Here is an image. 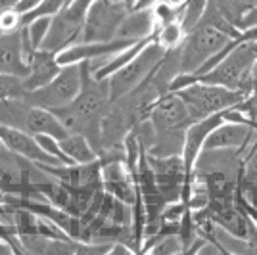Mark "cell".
Segmentation results:
<instances>
[{
    "label": "cell",
    "mask_w": 257,
    "mask_h": 255,
    "mask_svg": "<svg viewBox=\"0 0 257 255\" xmlns=\"http://www.w3.org/2000/svg\"><path fill=\"white\" fill-rule=\"evenodd\" d=\"M257 62V41H242L226 54V58L198 81L226 86L251 94V67Z\"/></svg>",
    "instance_id": "6da1fadb"
},
{
    "label": "cell",
    "mask_w": 257,
    "mask_h": 255,
    "mask_svg": "<svg viewBox=\"0 0 257 255\" xmlns=\"http://www.w3.org/2000/svg\"><path fill=\"white\" fill-rule=\"evenodd\" d=\"M177 94L184 102L190 119L192 121H200V119H205V117L223 111L226 107L236 106L240 100L246 98L247 92L196 81L192 85L177 90Z\"/></svg>",
    "instance_id": "7a4b0ae2"
},
{
    "label": "cell",
    "mask_w": 257,
    "mask_h": 255,
    "mask_svg": "<svg viewBox=\"0 0 257 255\" xmlns=\"http://www.w3.org/2000/svg\"><path fill=\"white\" fill-rule=\"evenodd\" d=\"M94 0H71L65 4L56 16H52L48 35L43 41L44 50L60 54L67 46L83 41V27H85L86 12Z\"/></svg>",
    "instance_id": "3957f363"
},
{
    "label": "cell",
    "mask_w": 257,
    "mask_h": 255,
    "mask_svg": "<svg viewBox=\"0 0 257 255\" xmlns=\"http://www.w3.org/2000/svg\"><path fill=\"white\" fill-rule=\"evenodd\" d=\"M232 41L213 25L200 22L190 33H186L184 41L179 46V73H194L209 56L219 52L223 46Z\"/></svg>",
    "instance_id": "277c9868"
},
{
    "label": "cell",
    "mask_w": 257,
    "mask_h": 255,
    "mask_svg": "<svg viewBox=\"0 0 257 255\" xmlns=\"http://www.w3.org/2000/svg\"><path fill=\"white\" fill-rule=\"evenodd\" d=\"M165 52L167 50H163L160 44L156 43V39H154L127 65H123L113 75H109L107 81H109V98H111V102L119 100L121 96L128 94L140 83H144L150 77L152 71L158 67V64L161 62V58L165 56Z\"/></svg>",
    "instance_id": "5b68a950"
},
{
    "label": "cell",
    "mask_w": 257,
    "mask_h": 255,
    "mask_svg": "<svg viewBox=\"0 0 257 255\" xmlns=\"http://www.w3.org/2000/svg\"><path fill=\"white\" fill-rule=\"evenodd\" d=\"M83 86V65L67 64L62 65L60 73L54 77L48 85L37 90H29L25 94V100L31 106L46 107V109H58L75 100Z\"/></svg>",
    "instance_id": "8992f818"
},
{
    "label": "cell",
    "mask_w": 257,
    "mask_h": 255,
    "mask_svg": "<svg viewBox=\"0 0 257 255\" xmlns=\"http://www.w3.org/2000/svg\"><path fill=\"white\" fill-rule=\"evenodd\" d=\"M133 10L128 4L119 0H94L86 12L83 41H111L117 37V29L128 12Z\"/></svg>",
    "instance_id": "52a82bcc"
},
{
    "label": "cell",
    "mask_w": 257,
    "mask_h": 255,
    "mask_svg": "<svg viewBox=\"0 0 257 255\" xmlns=\"http://www.w3.org/2000/svg\"><path fill=\"white\" fill-rule=\"evenodd\" d=\"M148 119L154 125L156 137L175 135V133H186L192 119L188 115V109L184 106L177 92H165L161 94L150 106Z\"/></svg>",
    "instance_id": "ba28073f"
},
{
    "label": "cell",
    "mask_w": 257,
    "mask_h": 255,
    "mask_svg": "<svg viewBox=\"0 0 257 255\" xmlns=\"http://www.w3.org/2000/svg\"><path fill=\"white\" fill-rule=\"evenodd\" d=\"M0 140H2V144L6 148L12 150L14 154L25 158V160H31L35 163H41V165H64L56 158H52L50 154H46L43 146L39 144L37 137L29 135L27 131L0 125Z\"/></svg>",
    "instance_id": "9c48e42d"
},
{
    "label": "cell",
    "mask_w": 257,
    "mask_h": 255,
    "mask_svg": "<svg viewBox=\"0 0 257 255\" xmlns=\"http://www.w3.org/2000/svg\"><path fill=\"white\" fill-rule=\"evenodd\" d=\"M221 111L215 113V115H209L205 119H200V121H192L186 133H184V146H182V161H184V169H186V181H190L192 177V169L194 163L198 160L200 152L204 150V142L207 139V135L213 131L219 123H221Z\"/></svg>",
    "instance_id": "30bf717a"
},
{
    "label": "cell",
    "mask_w": 257,
    "mask_h": 255,
    "mask_svg": "<svg viewBox=\"0 0 257 255\" xmlns=\"http://www.w3.org/2000/svg\"><path fill=\"white\" fill-rule=\"evenodd\" d=\"M0 73L18 75L22 79L29 75V64L22 54V29L14 33L0 31Z\"/></svg>",
    "instance_id": "8fae6325"
},
{
    "label": "cell",
    "mask_w": 257,
    "mask_h": 255,
    "mask_svg": "<svg viewBox=\"0 0 257 255\" xmlns=\"http://www.w3.org/2000/svg\"><path fill=\"white\" fill-rule=\"evenodd\" d=\"M60 69H62V65L58 64L56 54L50 50H44V48H39L33 56L31 64H29V75L23 79V85L27 88V92L48 85L54 77L60 73Z\"/></svg>",
    "instance_id": "7c38bea8"
},
{
    "label": "cell",
    "mask_w": 257,
    "mask_h": 255,
    "mask_svg": "<svg viewBox=\"0 0 257 255\" xmlns=\"http://www.w3.org/2000/svg\"><path fill=\"white\" fill-rule=\"evenodd\" d=\"M23 131H27L29 135L37 137V135H48L54 139L62 140L69 135V131L64 127V123L58 119V115L52 109L46 107L31 106L29 113L25 117V127Z\"/></svg>",
    "instance_id": "4fadbf2b"
},
{
    "label": "cell",
    "mask_w": 257,
    "mask_h": 255,
    "mask_svg": "<svg viewBox=\"0 0 257 255\" xmlns=\"http://www.w3.org/2000/svg\"><path fill=\"white\" fill-rule=\"evenodd\" d=\"M156 33V22H154V16L152 10H131L125 16V20L121 22L117 29V37L121 39H131V41H140V39H146Z\"/></svg>",
    "instance_id": "5bb4252c"
},
{
    "label": "cell",
    "mask_w": 257,
    "mask_h": 255,
    "mask_svg": "<svg viewBox=\"0 0 257 255\" xmlns=\"http://www.w3.org/2000/svg\"><path fill=\"white\" fill-rule=\"evenodd\" d=\"M60 148L71 163H90L98 160V152L92 148V144L77 133H69L65 139L60 140Z\"/></svg>",
    "instance_id": "9a60e30c"
},
{
    "label": "cell",
    "mask_w": 257,
    "mask_h": 255,
    "mask_svg": "<svg viewBox=\"0 0 257 255\" xmlns=\"http://www.w3.org/2000/svg\"><path fill=\"white\" fill-rule=\"evenodd\" d=\"M31 109V104L25 98H4L0 100V125L12 129L25 127V117Z\"/></svg>",
    "instance_id": "2e32d148"
},
{
    "label": "cell",
    "mask_w": 257,
    "mask_h": 255,
    "mask_svg": "<svg viewBox=\"0 0 257 255\" xmlns=\"http://www.w3.org/2000/svg\"><path fill=\"white\" fill-rule=\"evenodd\" d=\"M207 8V0H184L179 4V22H181L184 33H190L204 18Z\"/></svg>",
    "instance_id": "e0dca14e"
},
{
    "label": "cell",
    "mask_w": 257,
    "mask_h": 255,
    "mask_svg": "<svg viewBox=\"0 0 257 255\" xmlns=\"http://www.w3.org/2000/svg\"><path fill=\"white\" fill-rule=\"evenodd\" d=\"M184 37H186V33H184L179 20L156 27V43L160 44L163 50L179 48L184 41Z\"/></svg>",
    "instance_id": "ac0fdd59"
},
{
    "label": "cell",
    "mask_w": 257,
    "mask_h": 255,
    "mask_svg": "<svg viewBox=\"0 0 257 255\" xmlns=\"http://www.w3.org/2000/svg\"><path fill=\"white\" fill-rule=\"evenodd\" d=\"M65 6V0H41L39 4H35L31 10L22 14V27L29 25L31 22L39 18H52Z\"/></svg>",
    "instance_id": "d6986e66"
},
{
    "label": "cell",
    "mask_w": 257,
    "mask_h": 255,
    "mask_svg": "<svg viewBox=\"0 0 257 255\" xmlns=\"http://www.w3.org/2000/svg\"><path fill=\"white\" fill-rule=\"evenodd\" d=\"M27 88L23 85V79L18 75L0 73V100L4 98H25Z\"/></svg>",
    "instance_id": "ffe728a7"
},
{
    "label": "cell",
    "mask_w": 257,
    "mask_h": 255,
    "mask_svg": "<svg viewBox=\"0 0 257 255\" xmlns=\"http://www.w3.org/2000/svg\"><path fill=\"white\" fill-rule=\"evenodd\" d=\"M150 10L152 16H154V22H156V27L179 20V6H175L167 0H158Z\"/></svg>",
    "instance_id": "44dd1931"
},
{
    "label": "cell",
    "mask_w": 257,
    "mask_h": 255,
    "mask_svg": "<svg viewBox=\"0 0 257 255\" xmlns=\"http://www.w3.org/2000/svg\"><path fill=\"white\" fill-rule=\"evenodd\" d=\"M50 22H52V18H39V20L31 22L29 25H25L27 35H29L31 43L35 44V48H41L43 46V41L46 39L48 29H50Z\"/></svg>",
    "instance_id": "7402d4cb"
},
{
    "label": "cell",
    "mask_w": 257,
    "mask_h": 255,
    "mask_svg": "<svg viewBox=\"0 0 257 255\" xmlns=\"http://www.w3.org/2000/svg\"><path fill=\"white\" fill-rule=\"evenodd\" d=\"M22 29V12L16 8L0 12V31L2 33H14Z\"/></svg>",
    "instance_id": "603a6c76"
},
{
    "label": "cell",
    "mask_w": 257,
    "mask_h": 255,
    "mask_svg": "<svg viewBox=\"0 0 257 255\" xmlns=\"http://www.w3.org/2000/svg\"><path fill=\"white\" fill-rule=\"evenodd\" d=\"M244 181H257V142L244 158Z\"/></svg>",
    "instance_id": "cb8c5ba5"
},
{
    "label": "cell",
    "mask_w": 257,
    "mask_h": 255,
    "mask_svg": "<svg viewBox=\"0 0 257 255\" xmlns=\"http://www.w3.org/2000/svg\"><path fill=\"white\" fill-rule=\"evenodd\" d=\"M156 2L158 0H137L135 6H133V10H146V8H152Z\"/></svg>",
    "instance_id": "d4e9b609"
},
{
    "label": "cell",
    "mask_w": 257,
    "mask_h": 255,
    "mask_svg": "<svg viewBox=\"0 0 257 255\" xmlns=\"http://www.w3.org/2000/svg\"><path fill=\"white\" fill-rule=\"evenodd\" d=\"M20 0H0V12L8 10V8H16Z\"/></svg>",
    "instance_id": "484cf974"
},
{
    "label": "cell",
    "mask_w": 257,
    "mask_h": 255,
    "mask_svg": "<svg viewBox=\"0 0 257 255\" xmlns=\"http://www.w3.org/2000/svg\"><path fill=\"white\" fill-rule=\"evenodd\" d=\"M119 2H125V4H128V6H131V8H133V6H135V2H137V0H119Z\"/></svg>",
    "instance_id": "4316f807"
},
{
    "label": "cell",
    "mask_w": 257,
    "mask_h": 255,
    "mask_svg": "<svg viewBox=\"0 0 257 255\" xmlns=\"http://www.w3.org/2000/svg\"><path fill=\"white\" fill-rule=\"evenodd\" d=\"M167 2H171V4H175V6H179V4H182L184 0H167Z\"/></svg>",
    "instance_id": "83f0119b"
},
{
    "label": "cell",
    "mask_w": 257,
    "mask_h": 255,
    "mask_svg": "<svg viewBox=\"0 0 257 255\" xmlns=\"http://www.w3.org/2000/svg\"><path fill=\"white\" fill-rule=\"evenodd\" d=\"M69 2H71V0H65V4H69Z\"/></svg>",
    "instance_id": "f1b7e54d"
},
{
    "label": "cell",
    "mask_w": 257,
    "mask_h": 255,
    "mask_svg": "<svg viewBox=\"0 0 257 255\" xmlns=\"http://www.w3.org/2000/svg\"><path fill=\"white\" fill-rule=\"evenodd\" d=\"M0 148H2V140H0Z\"/></svg>",
    "instance_id": "f546056e"
}]
</instances>
